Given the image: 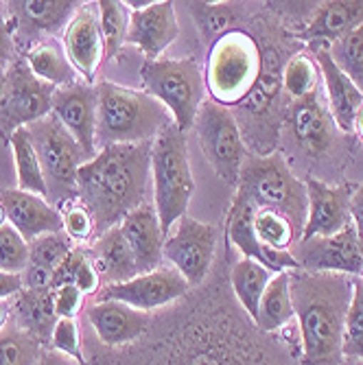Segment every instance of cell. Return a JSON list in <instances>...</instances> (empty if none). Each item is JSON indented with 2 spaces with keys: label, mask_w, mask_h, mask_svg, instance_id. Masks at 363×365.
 I'll return each mask as SVG.
<instances>
[{
  "label": "cell",
  "mask_w": 363,
  "mask_h": 365,
  "mask_svg": "<svg viewBox=\"0 0 363 365\" xmlns=\"http://www.w3.org/2000/svg\"><path fill=\"white\" fill-rule=\"evenodd\" d=\"M151 145L153 143L103 147L79 169L77 197L94 219L96 237L121 225L125 217L147 204L151 186Z\"/></svg>",
  "instance_id": "6da1fadb"
},
{
  "label": "cell",
  "mask_w": 363,
  "mask_h": 365,
  "mask_svg": "<svg viewBox=\"0 0 363 365\" xmlns=\"http://www.w3.org/2000/svg\"><path fill=\"white\" fill-rule=\"evenodd\" d=\"M354 278L344 274L291 272V297L298 322V365H342L344 328Z\"/></svg>",
  "instance_id": "7a4b0ae2"
},
{
  "label": "cell",
  "mask_w": 363,
  "mask_h": 365,
  "mask_svg": "<svg viewBox=\"0 0 363 365\" xmlns=\"http://www.w3.org/2000/svg\"><path fill=\"white\" fill-rule=\"evenodd\" d=\"M96 151L112 145L153 143L173 125L169 110L145 90L96 81Z\"/></svg>",
  "instance_id": "3957f363"
},
{
  "label": "cell",
  "mask_w": 363,
  "mask_h": 365,
  "mask_svg": "<svg viewBox=\"0 0 363 365\" xmlns=\"http://www.w3.org/2000/svg\"><path fill=\"white\" fill-rule=\"evenodd\" d=\"M262 73V53L243 29H232L208 48L204 81L208 98L223 108L243 103Z\"/></svg>",
  "instance_id": "277c9868"
},
{
  "label": "cell",
  "mask_w": 363,
  "mask_h": 365,
  "mask_svg": "<svg viewBox=\"0 0 363 365\" xmlns=\"http://www.w3.org/2000/svg\"><path fill=\"white\" fill-rule=\"evenodd\" d=\"M151 186L153 208L164 235H169V230L188 215L195 192L188 140L175 125H169L151 145Z\"/></svg>",
  "instance_id": "5b68a950"
},
{
  "label": "cell",
  "mask_w": 363,
  "mask_h": 365,
  "mask_svg": "<svg viewBox=\"0 0 363 365\" xmlns=\"http://www.w3.org/2000/svg\"><path fill=\"white\" fill-rule=\"evenodd\" d=\"M235 190L243 192L256 210L282 215L302 235L307 223V186L291 173L280 153L247 158Z\"/></svg>",
  "instance_id": "8992f818"
},
{
  "label": "cell",
  "mask_w": 363,
  "mask_h": 365,
  "mask_svg": "<svg viewBox=\"0 0 363 365\" xmlns=\"http://www.w3.org/2000/svg\"><path fill=\"white\" fill-rule=\"evenodd\" d=\"M143 90L169 110L173 125L188 134L208 98L204 68L193 57H160L140 68Z\"/></svg>",
  "instance_id": "52a82bcc"
},
{
  "label": "cell",
  "mask_w": 363,
  "mask_h": 365,
  "mask_svg": "<svg viewBox=\"0 0 363 365\" xmlns=\"http://www.w3.org/2000/svg\"><path fill=\"white\" fill-rule=\"evenodd\" d=\"M26 129L42 164L48 192L46 199L51 206L59 210V206L77 197V173L88 162V158L77 145V140L53 114L29 125Z\"/></svg>",
  "instance_id": "ba28073f"
},
{
  "label": "cell",
  "mask_w": 363,
  "mask_h": 365,
  "mask_svg": "<svg viewBox=\"0 0 363 365\" xmlns=\"http://www.w3.org/2000/svg\"><path fill=\"white\" fill-rule=\"evenodd\" d=\"M193 129L210 169L227 186L237 188L245 164V140L237 114L206 98Z\"/></svg>",
  "instance_id": "9c48e42d"
},
{
  "label": "cell",
  "mask_w": 363,
  "mask_h": 365,
  "mask_svg": "<svg viewBox=\"0 0 363 365\" xmlns=\"http://www.w3.org/2000/svg\"><path fill=\"white\" fill-rule=\"evenodd\" d=\"M55 88L31 73L24 59L7 68V81L0 96V138L9 143L18 129L29 127L51 114Z\"/></svg>",
  "instance_id": "30bf717a"
},
{
  "label": "cell",
  "mask_w": 363,
  "mask_h": 365,
  "mask_svg": "<svg viewBox=\"0 0 363 365\" xmlns=\"http://www.w3.org/2000/svg\"><path fill=\"white\" fill-rule=\"evenodd\" d=\"M219 230L210 223L197 221L190 215L182 217L164 239V262L182 274V278L197 287L213 267L217 254Z\"/></svg>",
  "instance_id": "8fae6325"
},
{
  "label": "cell",
  "mask_w": 363,
  "mask_h": 365,
  "mask_svg": "<svg viewBox=\"0 0 363 365\" xmlns=\"http://www.w3.org/2000/svg\"><path fill=\"white\" fill-rule=\"evenodd\" d=\"M188 289L190 284L182 278V274H178L171 264H162V267L149 274H138L127 282L101 287V291L96 293V300H114L136 311L149 313L173 304L188 293Z\"/></svg>",
  "instance_id": "7c38bea8"
},
{
  "label": "cell",
  "mask_w": 363,
  "mask_h": 365,
  "mask_svg": "<svg viewBox=\"0 0 363 365\" xmlns=\"http://www.w3.org/2000/svg\"><path fill=\"white\" fill-rule=\"evenodd\" d=\"M293 258L302 272L311 274H344L357 278L363 269V250L352 223L333 237L298 241Z\"/></svg>",
  "instance_id": "4fadbf2b"
},
{
  "label": "cell",
  "mask_w": 363,
  "mask_h": 365,
  "mask_svg": "<svg viewBox=\"0 0 363 365\" xmlns=\"http://www.w3.org/2000/svg\"><path fill=\"white\" fill-rule=\"evenodd\" d=\"M254 217H256L254 204L243 192L235 190V199H232V204H230L227 219H225L227 245L235 247L241 254V258L258 260L274 274L300 269L298 260L293 258V252H272L260 245L256 237V227H254Z\"/></svg>",
  "instance_id": "5bb4252c"
},
{
  "label": "cell",
  "mask_w": 363,
  "mask_h": 365,
  "mask_svg": "<svg viewBox=\"0 0 363 365\" xmlns=\"http://www.w3.org/2000/svg\"><path fill=\"white\" fill-rule=\"evenodd\" d=\"M96 83L77 81L55 88L51 114L77 140L88 160L96 155Z\"/></svg>",
  "instance_id": "9a60e30c"
},
{
  "label": "cell",
  "mask_w": 363,
  "mask_h": 365,
  "mask_svg": "<svg viewBox=\"0 0 363 365\" xmlns=\"http://www.w3.org/2000/svg\"><path fill=\"white\" fill-rule=\"evenodd\" d=\"M61 44L75 71L86 83H96L98 66L106 57V42L98 24L96 3H81L61 33Z\"/></svg>",
  "instance_id": "2e32d148"
},
{
  "label": "cell",
  "mask_w": 363,
  "mask_h": 365,
  "mask_svg": "<svg viewBox=\"0 0 363 365\" xmlns=\"http://www.w3.org/2000/svg\"><path fill=\"white\" fill-rule=\"evenodd\" d=\"M5 5L16 40H26L29 46L63 33L75 11L81 7V3L73 0H20Z\"/></svg>",
  "instance_id": "e0dca14e"
},
{
  "label": "cell",
  "mask_w": 363,
  "mask_h": 365,
  "mask_svg": "<svg viewBox=\"0 0 363 365\" xmlns=\"http://www.w3.org/2000/svg\"><path fill=\"white\" fill-rule=\"evenodd\" d=\"M307 186V223L298 241L326 239L350 225V190L331 186L315 178L305 180Z\"/></svg>",
  "instance_id": "ac0fdd59"
},
{
  "label": "cell",
  "mask_w": 363,
  "mask_h": 365,
  "mask_svg": "<svg viewBox=\"0 0 363 365\" xmlns=\"http://www.w3.org/2000/svg\"><path fill=\"white\" fill-rule=\"evenodd\" d=\"M180 38V22L175 14V3L171 0H153L145 9L129 11L127 44L136 46L147 61L160 59Z\"/></svg>",
  "instance_id": "d6986e66"
},
{
  "label": "cell",
  "mask_w": 363,
  "mask_h": 365,
  "mask_svg": "<svg viewBox=\"0 0 363 365\" xmlns=\"http://www.w3.org/2000/svg\"><path fill=\"white\" fill-rule=\"evenodd\" d=\"M0 202L7 210V221L20 232L26 243L36 241L46 235L63 232L61 215L55 206L48 204V199L24 192L18 188L0 192Z\"/></svg>",
  "instance_id": "ffe728a7"
},
{
  "label": "cell",
  "mask_w": 363,
  "mask_h": 365,
  "mask_svg": "<svg viewBox=\"0 0 363 365\" xmlns=\"http://www.w3.org/2000/svg\"><path fill=\"white\" fill-rule=\"evenodd\" d=\"M121 232L134 256L138 274H149L164 264V230L160 225L153 202L140 206L121 221Z\"/></svg>",
  "instance_id": "44dd1931"
},
{
  "label": "cell",
  "mask_w": 363,
  "mask_h": 365,
  "mask_svg": "<svg viewBox=\"0 0 363 365\" xmlns=\"http://www.w3.org/2000/svg\"><path fill=\"white\" fill-rule=\"evenodd\" d=\"M309 53L317 61L322 83H324V94H326V106L333 116L335 127L339 131H344V134H352L354 116H357L359 108L363 106V94L337 68L335 61L331 59V55H328V48H313Z\"/></svg>",
  "instance_id": "7402d4cb"
},
{
  "label": "cell",
  "mask_w": 363,
  "mask_h": 365,
  "mask_svg": "<svg viewBox=\"0 0 363 365\" xmlns=\"http://www.w3.org/2000/svg\"><path fill=\"white\" fill-rule=\"evenodd\" d=\"M363 24V0H328L313 9L302 38L313 48H328L346 33Z\"/></svg>",
  "instance_id": "603a6c76"
},
{
  "label": "cell",
  "mask_w": 363,
  "mask_h": 365,
  "mask_svg": "<svg viewBox=\"0 0 363 365\" xmlns=\"http://www.w3.org/2000/svg\"><path fill=\"white\" fill-rule=\"evenodd\" d=\"M98 341L106 346H125L136 341L149 326L147 313L114 300H96L86 311Z\"/></svg>",
  "instance_id": "cb8c5ba5"
},
{
  "label": "cell",
  "mask_w": 363,
  "mask_h": 365,
  "mask_svg": "<svg viewBox=\"0 0 363 365\" xmlns=\"http://www.w3.org/2000/svg\"><path fill=\"white\" fill-rule=\"evenodd\" d=\"M289 123L295 140L307 153L319 155L331 147L335 123L328 106L319 101V90L300 101L289 103Z\"/></svg>",
  "instance_id": "d4e9b609"
},
{
  "label": "cell",
  "mask_w": 363,
  "mask_h": 365,
  "mask_svg": "<svg viewBox=\"0 0 363 365\" xmlns=\"http://www.w3.org/2000/svg\"><path fill=\"white\" fill-rule=\"evenodd\" d=\"M86 252L103 287L121 284L138 276L134 256H131V250L118 225L106 230L103 235H98L86 247Z\"/></svg>",
  "instance_id": "484cf974"
},
{
  "label": "cell",
  "mask_w": 363,
  "mask_h": 365,
  "mask_svg": "<svg viewBox=\"0 0 363 365\" xmlns=\"http://www.w3.org/2000/svg\"><path fill=\"white\" fill-rule=\"evenodd\" d=\"M11 322L24 335L48 348L57 324L53 289H22L11 300Z\"/></svg>",
  "instance_id": "4316f807"
},
{
  "label": "cell",
  "mask_w": 363,
  "mask_h": 365,
  "mask_svg": "<svg viewBox=\"0 0 363 365\" xmlns=\"http://www.w3.org/2000/svg\"><path fill=\"white\" fill-rule=\"evenodd\" d=\"M24 61L33 75L51 83L53 88H63V86H73L77 81H83L79 77V73L75 71V66L71 63L68 55H66L63 44L57 38L40 40L33 46H29Z\"/></svg>",
  "instance_id": "83f0119b"
},
{
  "label": "cell",
  "mask_w": 363,
  "mask_h": 365,
  "mask_svg": "<svg viewBox=\"0 0 363 365\" xmlns=\"http://www.w3.org/2000/svg\"><path fill=\"white\" fill-rule=\"evenodd\" d=\"M293 319H295V309L291 297V272H280L270 280L265 293L260 297L254 326L262 335H272L289 326Z\"/></svg>",
  "instance_id": "f1b7e54d"
},
{
  "label": "cell",
  "mask_w": 363,
  "mask_h": 365,
  "mask_svg": "<svg viewBox=\"0 0 363 365\" xmlns=\"http://www.w3.org/2000/svg\"><path fill=\"white\" fill-rule=\"evenodd\" d=\"M276 274L270 272L265 264L252 260V258H241L239 262L232 264V272H230V284H232V291L237 295V302L241 304V309L245 311V315L254 322L260 297L265 293L270 280Z\"/></svg>",
  "instance_id": "f546056e"
},
{
  "label": "cell",
  "mask_w": 363,
  "mask_h": 365,
  "mask_svg": "<svg viewBox=\"0 0 363 365\" xmlns=\"http://www.w3.org/2000/svg\"><path fill=\"white\" fill-rule=\"evenodd\" d=\"M9 147L14 153V164H16V182H18V190L24 192H33L46 199V182H44V173H42V164L36 151V145H33V138L29 134V129L22 127L16 134L9 138Z\"/></svg>",
  "instance_id": "4dcf8cb0"
},
{
  "label": "cell",
  "mask_w": 363,
  "mask_h": 365,
  "mask_svg": "<svg viewBox=\"0 0 363 365\" xmlns=\"http://www.w3.org/2000/svg\"><path fill=\"white\" fill-rule=\"evenodd\" d=\"M322 88V75L317 61L309 51L295 53L282 68V92L289 98V103L300 101Z\"/></svg>",
  "instance_id": "1f68e13d"
},
{
  "label": "cell",
  "mask_w": 363,
  "mask_h": 365,
  "mask_svg": "<svg viewBox=\"0 0 363 365\" xmlns=\"http://www.w3.org/2000/svg\"><path fill=\"white\" fill-rule=\"evenodd\" d=\"M188 9L195 18L197 29H200V36L208 44H215L225 33L232 31V22L239 16L237 7L230 3H188Z\"/></svg>",
  "instance_id": "d6a6232c"
},
{
  "label": "cell",
  "mask_w": 363,
  "mask_h": 365,
  "mask_svg": "<svg viewBox=\"0 0 363 365\" xmlns=\"http://www.w3.org/2000/svg\"><path fill=\"white\" fill-rule=\"evenodd\" d=\"M328 55L363 94V24L328 46Z\"/></svg>",
  "instance_id": "836d02e7"
},
{
  "label": "cell",
  "mask_w": 363,
  "mask_h": 365,
  "mask_svg": "<svg viewBox=\"0 0 363 365\" xmlns=\"http://www.w3.org/2000/svg\"><path fill=\"white\" fill-rule=\"evenodd\" d=\"M98 24H101L106 55L114 57L127 44L129 31V9L121 0H98Z\"/></svg>",
  "instance_id": "e575fe53"
},
{
  "label": "cell",
  "mask_w": 363,
  "mask_h": 365,
  "mask_svg": "<svg viewBox=\"0 0 363 365\" xmlns=\"http://www.w3.org/2000/svg\"><path fill=\"white\" fill-rule=\"evenodd\" d=\"M254 227L260 245L272 252H291L293 243L300 239L291 221L272 210H256Z\"/></svg>",
  "instance_id": "d590c367"
},
{
  "label": "cell",
  "mask_w": 363,
  "mask_h": 365,
  "mask_svg": "<svg viewBox=\"0 0 363 365\" xmlns=\"http://www.w3.org/2000/svg\"><path fill=\"white\" fill-rule=\"evenodd\" d=\"M46 348L24 335L14 322L0 333V365H36Z\"/></svg>",
  "instance_id": "8d00e7d4"
},
{
  "label": "cell",
  "mask_w": 363,
  "mask_h": 365,
  "mask_svg": "<svg viewBox=\"0 0 363 365\" xmlns=\"http://www.w3.org/2000/svg\"><path fill=\"white\" fill-rule=\"evenodd\" d=\"M59 215H61V223H63V235L68 237L77 247H88L94 241V237H96L94 219L79 197L59 206Z\"/></svg>",
  "instance_id": "74e56055"
},
{
  "label": "cell",
  "mask_w": 363,
  "mask_h": 365,
  "mask_svg": "<svg viewBox=\"0 0 363 365\" xmlns=\"http://www.w3.org/2000/svg\"><path fill=\"white\" fill-rule=\"evenodd\" d=\"M73 250H75V243L66 237L63 232L40 237L29 243V264L55 272Z\"/></svg>",
  "instance_id": "f35d334b"
},
{
  "label": "cell",
  "mask_w": 363,
  "mask_h": 365,
  "mask_svg": "<svg viewBox=\"0 0 363 365\" xmlns=\"http://www.w3.org/2000/svg\"><path fill=\"white\" fill-rule=\"evenodd\" d=\"M344 361H363V287L354 278L344 328Z\"/></svg>",
  "instance_id": "ab89813d"
},
{
  "label": "cell",
  "mask_w": 363,
  "mask_h": 365,
  "mask_svg": "<svg viewBox=\"0 0 363 365\" xmlns=\"http://www.w3.org/2000/svg\"><path fill=\"white\" fill-rule=\"evenodd\" d=\"M29 267V243L20 232L7 223L0 227V272L22 276Z\"/></svg>",
  "instance_id": "60d3db41"
},
{
  "label": "cell",
  "mask_w": 363,
  "mask_h": 365,
  "mask_svg": "<svg viewBox=\"0 0 363 365\" xmlns=\"http://www.w3.org/2000/svg\"><path fill=\"white\" fill-rule=\"evenodd\" d=\"M48 350L73 359L77 365H86L83 350H81V330H79L77 319H57L53 335H51Z\"/></svg>",
  "instance_id": "b9f144b4"
},
{
  "label": "cell",
  "mask_w": 363,
  "mask_h": 365,
  "mask_svg": "<svg viewBox=\"0 0 363 365\" xmlns=\"http://www.w3.org/2000/svg\"><path fill=\"white\" fill-rule=\"evenodd\" d=\"M86 295L75 284H61L53 289V304L57 319H77V315L83 311Z\"/></svg>",
  "instance_id": "7bdbcfd3"
},
{
  "label": "cell",
  "mask_w": 363,
  "mask_h": 365,
  "mask_svg": "<svg viewBox=\"0 0 363 365\" xmlns=\"http://www.w3.org/2000/svg\"><path fill=\"white\" fill-rule=\"evenodd\" d=\"M16 36L14 24L5 11V5H0V68H9L16 61Z\"/></svg>",
  "instance_id": "ee69618b"
},
{
  "label": "cell",
  "mask_w": 363,
  "mask_h": 365,
  "mask_svg": "<svg viewBox=\"0 0 363 365\" xmlns=\"http://www.w3.org/2000/svg\"><path fill=\"white\" fill-rule=\"evenodd\" d=\"M350 223L357 232V239L363 250V182L350 195Z\"/></svg>",
  "instance_id": "f6af8a7d"
},
{
  "label": "cell",
  "mask_w": 363,
  "mask_h": 365,
  "mask_svg": "<svg viewBox=\"0 0 363 365\" xmlns=\"http://www.w3.org/2000/svg\"><path fill=\"white\" fill-rule=\"evenodd\" d=\"M22 289H24L22 276L0 272V300H14Z\"/></svg>",
  "instance_id": "bcb514c9"
},
{
  "label": "cell",
  "mask_w": 363,
  "mask_h": 365,
  "mask_svg": "<svg viewBox=\"0 0 363 365\" xmlns=\"http://www.w3.org/2000/svg\"><path fill=\"white\" fill-rule=\"evenodd\" d=\"M36 365H77L73 359H68V356H63V354H59V352H53V350H44L42 352V356L38 359V363Z\"/></svg>",
  "instance_id": "7dc6e473"
},
{
  "label": "cell",
  "mask_w": 363,
  "mask_h": 365,
  "mask_svg": "<svg viewBox=\"0 0 363 365\" xmlns=\"http://www.w3.org/2000/svg\"><path fill=\"white\" fill-rule=\"evenodd\" d=\"M11 324V300H0V333Z\"/></svg>",
  "instance_id": "c3c4849f"
},
{
  "label": "cell",
  "mask_w": 363,
  "mask_h": 365,
  "mask_svg": "<svg viewBox=\"0 0 363 365\" xmlns=\"http://www.w3.org/2000/svg\"><path fill=\"white\" fill-rule=\"evenodd\" d=\"M352 134L359 136V140L363 143V106L359 108L357 116H354V127H352Z\"/></svg>",
  "instance_id": "681fc988"
},
{
  "label": "cell",
  "mask_w": 363,
  "mask_h": 365,
  "mask_svg": "<svg viewBox=\"0 0 363 365\" xmlns=\"http://www.w3.org/2000/svg\"><path fill=\"white\" fill-rule=\"evenodd\" d=\"M5 81H7V68H0V96H3L5 90Z\"/></svg>",
  "instance_id": "f907efd6"
},
{
  "label": "cell",
  "mask_w": 363,
  "mask_h": 365,
  "mask_svg": "<svg viewBox=\"0 0 363 365\" xmlns=\"http://www.w3.org/2000/svg\"><path fill=\"white\" fill-rule=\"evenodd\" d=\"M7 223H9V221H7V210H5L3 202H0V227L7 225Z\"/></svg>",
  "instance_id": "816d5d0a"
},
{
  "label": "cell",
  "mask_w": 363,
  "mask_h": 365,
  "mask_svg": "<svg viewBox=\"0 0 363 365\" xmlns=\"http://www.w3.org/2000/svg\"><path fill=\"white\" fill-rule=\"evenodd\" d=\"M342 365H363V361H344Z\"/></svg>",
  "instance_id": "f5cc1de1"
},
{
  "label": "cell",
  "mask_w": 363,
  "mask_h": 365,
  "mask_svg": "<svg viewBox=\"0 0 363 365\" xmlns=\"http://www.w3.org/2000/svg\"><path fill=\"white\" fill-rule=\"evenodd\" d=\"M357 280H359V284H361V287H363V269H361V274H359V276H357Z\"/></svg>",
  "instance_id": "db71d44e"
}]
</instances>
